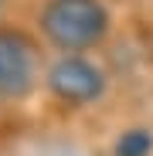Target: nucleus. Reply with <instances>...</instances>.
<instances>
[{
	"mask_svg": "<svg viewBox=\"0 0 153 156\" xmlns=\"http://www.w3.org/2000/svg\"><path fill=\"white\" fill-rule=\"evenodd\" d=\"M153 153V133L150 129H129L116 139V156H150Z\"/></svg>",
	"mask_w": 153,
	"mask_h": 156,
	"instance_id": "20e7f679",
	"label": "nucleus"
},
{
	"mask_svg": "<svg viewBox=\"0 0 153 156\" xmlns=\"http://www.w3.org/2000/svg\"><path fill=\"white\" fill-rule=\"evenodd\" d=\"M38 156H85L78 146H71V143H44L38 149Z\"/></svg>",
	"mask_w": 153,
	"mask_h": 156,
	"instance_id": "39448f33",
	"label": "nucleus"
},
{
	"mask_svg": "<svg viewBox=\"0 0 153 156\" xmlns=\"http://www.w3.org/2000/svg\"><path fill=\"white\" fill-rule=\"evenodd\" d=\"M34 85V55L24 37L0 31V95L17 98Z\"/></svg>",
	"mask_w": 153,
	"mask_h": 156,
	"instance_id": "7ed1b4c3",
	"label": "nucleus"
},
{
	"mask_svg": "<svg viewBox=\"0 0 153 156\" xmlns=\"http://www.w3.org/2000/svg\"><path fill=\"white\" fill-rule=\"evenodd\" d=\"M44 34L65 51H82L109 31V10L102 0H51L41 14Z\"/></svg>",
	"mask_w": 153,
	"mask_h": 156,
	"instance_id": "f257e3e1",
	"label": "nucleus"
},
{
	"mask_svg": "<svg viewBox=\"0 0 153 156\" xmlns=\"http://www.w3.org/2000/svg\"><path fill=\"white\" fill-rule=\"evenodd\" d=\"M48 85L65 102H95L102 95V88H106V75H102V68H95L89 58L65 55V58H58L51 65Z\"/></svg>",
	"mask_w": 153,
	"mask_h": 156,
	"instance_id": "f03ea898",
	"label": "nucleus"
}]
</instances>
